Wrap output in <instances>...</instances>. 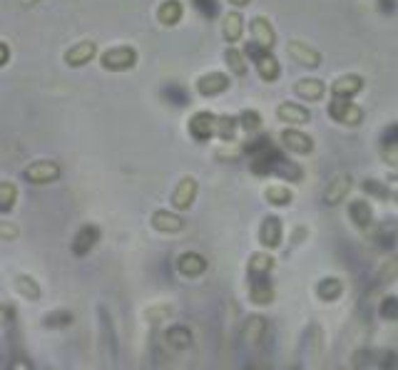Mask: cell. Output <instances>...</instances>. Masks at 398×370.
Masks as SVG:
<instances>
[{"instance_id": "cell-15", "label": "cell", "mask_w": 398, "mask_h": 370, "mask_svg": "<svg viewBox=\"0 0 398 370\" xmlns=\"http://www.w3.org/2000/svg\"><path fill=\"white\" fill-rule=\"evenodd\" d=\"M177 271L184 279H199L207 271V259L197 251H184V254L177 256Z\"/></svg>"}, {"instance_id": "cell-6", "label": "cell", "mask_w": 398, "mask_h": 370, "mask_svg": "<svg viewBox=\"0 0 398 370\" xmlns=\"http://www.w3.org/2000/svg\"><path fill=\"white\" fill-rule=\"evenodd\" d=\"M100 239H103V229L97 226V224H85V226H80L73 239V246H70L73 256L85 259L87 254L100 244Z\"/></svg>"}, {"instance_id": "cell-18", "label": "cell", "mask_w": 398, "mask_h": 370, "mask_svg": "<svg viewBox=\"0 0 398 370\" xmlns=\"http://www.w3.org/2000/svg\"><path fill=\"white\" fill-rule=\"evenodd\" d=\"M277 117L284 122V125H291V127H302L311 122V112H309L304 105H296V102H281L277 107Z\"/></svg>"}, {"instance_id": "cell-30", "label": "cell", "mask_w": 398, "mask_h": 370, "mask_svg": "<svg viewBox=\"0 0 398 370\" xmlns=\"http://www.w3.org/2000/svg\"><path fill=\"white\" fill-rule=\"evenodd\" d=\"M162 100L170 102L172 107H187L192 100H189V90L182 85V82H167L162 87Z\"/></svg>"}, {"instance_id": "cell-31", "label": "cell", "mask_w": 398, "mask_h": 370, "mask_svg": "<svg viewBox=\"0 0 398 370\" xmlns=\"http://www.w3.org/2000/svg\"><path fill=\"white\" fill-rule=\"evenodd\" d=\"M249 298L256 306H269V303H274V286L269 284V279L249 281Z\"/></svg>"}, {"instance_id": "cell-21", "label": "cell", "mask_w": 398, "mask_h": 370, "mask_svg": "<svg viewBox=\"0 0 398 370\" xmlns=\"http://www.w3.org/2000/svg\"><path fill=\"white\" fill-rule=\"evenodd\" d=\"M398 279V256H386L383 259V263L378 266V271H376L374 276V284H371V293H376V291L386 288V286H391L393 281Z\"/></svg>"}, {"instance_id": "cell-7", "label": "cell", "mask_w": 398, "mask_h": 370, "mask_svg": "<svg viewBox=\"0 0 398 370\" xmlns=\"http://www.w3.org/2000/svg\"><path fill=\"white\" fill-rule=\"evenodd\" d=\"M281 157H284V152H281L277 144H272V147L264 149V152H259V154H251L249 157L251 174H256V177H272Z\"/></svg>"}, {"instance_id": "cell-22", "label": "cell", "mask_w": 398, "mask_h": 370, "mask_svg": "<svg viewBox=\"0 0 398 370\" xmlns=\"http://www.w3.org/2000/svg\"><path fill=\"white\" fill-rule=\"evenodd\" d=\"M272 268H274V256H272V254L256 251V254H251V256H249V261H246V276H249V281L269 279Z\"/></svg>"}, {"instance_id": "cell-4", "label": "cell", "mask_w": 398, "mask_h": 370, "mask_svg": "<svg viewBox=\"0 0 398 370\" xmlns=\"http://www.w3.org/2000/svg\"><path fill=\"white\" fill-rule=\"evenodd\" d=\"M60 174H63V167L52 160L30 162V164L23 169V179L28 184H52L60 179Z\"/></svg>"}, {"instance_id": "cell-23", "label": "cell", "mask_w": 398, "mask_h": 370, "mask_svg": "<svg viewBox=\"0 0 398 370\" xmlns=\"http://www.w3.org/2000/svg\"><path fill=\"white\" fill-rule=\"evenodd\" d=\"M242 35H244V17L242 13L237 10H229L224 13L222 17V38L229 43V45H237L242 40Z\"/></svg>"}, {"instance_id": "cell-27", "label": "cell", "mask_w": 398, "mask_h": 370, "mask_svg": "<svg viewBox=\"0 0 398 370\" xmlns=\"http://www.w3.org/2000/svg\"><path fill=\"white\" fill-rule=\"evenodd\" d=\"M13 286H15V291L20 293V298H25V301H30V303H35V301L43 298V288H40V284L28 274H17L15 281H13Z\"/></svg>"}, {"instance_id": "cell-34", "label": "cell", "mask_w": 398, "mask_h": 370, "mask_svg": "<svg viewBox=\"0 0 398 370\" xmlns=\"http://www.w3.org/2000/svg\"><path fill=\"white\" fill-rule=\"evenodd\" d=\"M264 201L272 206H289L294 201V192L284 184H269L264 189Z\"/></svg>"}, {"instance_id": "cell-24", "label": "cell", "mask_w": 398, "mask_h": 370, "mask_svg": "<svg viewBox=\"0 0 398 370\" xmlns=\"http://www.w3.org/2000/svg\"><path fill=\"white\" fill-rule=\"evenodd\" d=\"M348 219L353 222V226L366 231V229L374 226V209L366 199H353L348 201Z\"/></svg>"}, {"instance_id": "cell-41", "label": "cell", "mask_w": 398, "mask_h": 370, "mask_svg": "<svg viewBox=\"0 0 398 370\" xmlns=\"http://www.w3.org/2000/svg\"><path fill=\"white\" fill-rule=\"evenodd\" d=\"M272 144L274 142L267 137V134H254V137L246 139V142L242 144V152H244L246 157H251V154H259V152H264V149H269Z\"/></svg>"}, {"instance_id": "cell-48", "label": "cell", "mask_w": 398, "mask_h": 370, "mask_svg": "<svg viewBox=\"0 0 398 370\" xmlns=\"http://www.w3.org/2000/svg\"><path fill=\"white\" fill-rule=\"evenodd\" d=\"M10 370H33V365H30L28 358H15L10 363Z\"/></svg>"}, {"instance_id": "cell-51", "label": "cell", "mask_w": 398, "mask_h": 370, "mask_svg": "<svg viewBox=\"0 0 398 370\" xmlns=\"http://www.w3.org/2000/svg\"><path fill=\"white\" fill-rule=\"evenodd\" d=\"M393 199H396V204H398V192H396V194H393Z\"/></svg>"}, {"instance_id": "cell-13", "label": "cell", "mask_w": 398, "mask_h": 370, "mask_svg": "<svg viewBox=\"0 0 398 370\" xmlns=\"http://www.w3.org/2000/svg\"><path fill=\"white\" fill-rule=\"evenodd\" d=\"M351 187H353L351 174H339V177H334L329 184H326L324 194H321V199H324L326 206H339L348 196Z\"/></svg>"}, {"instance_id": "cell-26", "label": "cell", "mask_w": 398, "mask_h": 370, "mask_svg": "<svg viewBox=\"0 0 398 370\" xmlns=\"http://www.w3.org/2000/svg\"><path fill=\"white\" fill-rule=\"evenodd\" d=\"M182 17H184L182 0H165V3L157 8V20L165 25V28H175V25H179Z\"/></svg>"}, {"instance_id": "cell-38", "label": "cell", "mask_w": 398, "mask_h": 370, "mask_svg": "<svg viewBox=\"0 0 398 370\" xmlns=\"http://www.w3.org/2000/svg\"><path fill=\"white\" fill-rule=\"evenodd\" d=\"M17 204V187L13 182H0V214H10Z\"/></svg>"}, {"instance_id": "cell-9", "label": "cell", "mask_w": 398, "mask_h": 370, "mask_svg": "<svg viewBox=\"0 0 398 370\" xmlns=\"http://www.w3.org/2000/svg\"><path fill=\"white\" fill-rule=\"evenodd\" d=\"M286 55H289L296 65H304V68H309V70L318 68L321 60H324L316 47H311L304 40H289V45H286Z\"/></svg>"}, {"instance_id": "cell-11", "label": "cell", "mask_w": 398, "mask_h": 370, "mask_svg": "<svg viewBox=\"0 0 398 370\" xmlns=\"http://www.w3.org/2000/svg\"><path fill=\"white\" fill-rule=\"evenodd\" d=\"M249 35L251 40L256 43V45L267 47V50H272L274 45H277V30H274L272 20H269L267 15H254L249 20Z\"/></svg>"}, {"instance_id": "cell-45", "label": "cell", "mask_w": 398, "mask_h": 370, "mask_svg": "<svg viewBox=\"0 0 398 370\" xmlns=\"http://www.w3.org/2000/svg\"><path fill=\"white\" fill-rule=\"evenodd\" d=\"M13 318H15V308H13L10 303H0V328L10 325Z\"/></svg>"}, {"instance_id": "cell-37", "label": "cell", "mask_w": 398, "mask_h": 370, "mask_svg": "<svg viewBox=\"0 0 398 370\" xmlns=\"http://www.w3.org/2000/svg\"><path fill=\"white\" fill-rule=\"evenodd\" d=\"M262 125H264V120L256 109H242V112H239V127H242L246 134H259Z\"/></svg>"}, {"instance_id": "cell-33", "label": "cell", "mask_w": 398, "mask_h": 370, "mask_svg": "<svg viewBox=\"0 0 398 370\" xmlns=\"http://www.w3.org/2000/svg\"><path fill=\"white\" fill-rule=\"evenodd\" d=\"M242 336H244V341L249 343V346H256V343L267 336V321H264L262 316H249L244 328H242Z\"/></svg>"}, {"instance_id": "cell-2", "label": "cell", "mask_w": 398, "mask_h": 370, "mask_svg": "<svg viewBox=\"0 0 398 370\" xmlns=\"http://www.w3.org/2000/svg\"><path fill=\"white\" fill-rule=\"evenodd\" d=\"M326 112H329V117L336 125L344 127H358L366 117L364 109L358 107L356 102H351V100H346V97H334L329 102V107H326Z\"/></svg>"}, {"instance_id": "cell-35", "label": "cell", "mask_w": 398, "mask_h": 370, "mask_svg": "<svg viewBox=\"0 0 398 370\" xmlns=\"http://www.w3.org/2000/svg\"><path fill=\"white\" fill-rule=\"evenodd\" d=\"M224 63H227V68L232 70L234 77H246V72H249V65H246V55L239 47H229L227 52H224Z\"/></svg>"}, {"instance_id": "cell-28", "label": "cell", "mask_w": 398, "mask_h": 370, "mask_svg": "<svg viewBox=\"0 0 398 370\" xmlns=\"http://www.w3.org/2000/svg\"><path fill=\"white\" fill-rule=\"evenodd\" d=\"M344 293V281L336 279V276H326V279H321L316 284V296L321 298V301L326 303H334L339 301Z\"/></svg>"}, {"instance_id": "cell-3", "label": "cell", "mask_w": 398, "mask_h": 370, "mask_svg": "<svg viewBox=\"0 0 398 370\" xmlns=\"http://www.w3.org/2000/svg\"><path fill=\"white\" fill-rule=\"evenodd\" d=\"M100 65L110 72H125L137 65V50L132 45H117L110 47L100 55Z\"/></svg>"}, {"instance_id": "cell-39", "label": "cell", "mask_w": 398, "mask_h": 370, "mask_svg": "<svg viewBox=\"0 0 398 370\" xmlns=\"http://www.w3.org/2000/svg\"><path fill=\"white\" fill-rule=\"evenodd\" d=\"M361 189H364V194H369L371 199H381V201L391 199V189L383 182H378V179H364Z\"/></svg>"}, {"instance_id": "cell-44", "label": "cell", "mask_w": 398, "mask_h": 370, "mask_svg": "<svg viewBox=\"0 0 398 370\" xmlns=\"http://www.w3.org/2000/svg\"><path fill=\"white\" fill-rule=\"evenodd\" d=\"M381 160L391 169H398V147H381Z\"/></svg>"}, {"instance_id": "cell-36", "label": "cell", "mask_w": 398, "mask_h": 370, "mask_svg": "<svg viewBox=\"0 0 398 370\" xmlns=\"http://www.w3.org/2000/svg\"><path fill=\"white\" fill-rule=\"evenodd\" d=\"M274 177L284 179V182H302L304 179V169L302 164H296L294 160H286V157H281L277 164V169H274Z\"/></svg>"}, {"instance_id": "cell-50", "label": "cell", "mask_w": 398, "mask_h": 370, "mask_svg": "<svg viewBox=\"0 0 398 370\" xmlns=\"http://www.w3.org/2000/svg\"><path fill=\"white\" fill-rule=\"evenodd\" d=\"M229 6H234V8H246L251 3V0H227Z\"/></svg>"}, {"instance_id": "cell-8", "label": "cell", "mask_w": 398, "mask_h": 370, "mask_svg": "<svg viewBox=\"0 0 398 370\" xmlns=\"http://www.w3.org/2000/svg\"><path fill=\"white\" fill-rule=\"evenodd\" d=\"M279 142L281 147L289 149L291 154H311L314 152V137L307 134V132L296 130V127H286L279 134Z\"/></svg>"}, {"instance_id": "cell-20", "label": "cell", "mask_w": 398, "mask_h": 370, "mask_svg": "<svg viewBox=\"0 0 398 370\" xmlns=\"http://www.w3.org/2000/svg\"><path fill=\"white\" fill-rule=\"evenodd\" d=\"M152 229L159 233H179L184 229V219L175 211H165V209H157L152 214Z\"/></svg>"}, {"instance_id": "cell-29", "label": "cell", "mask_w": 398, "mask_h": 370, "mask_svg": "<svg viewBox=\"0 0 398 370\" xmlns=\"http://www.w3.org/2000/svg\"><path fill=\"white\" fill-rule=\"evenodd\" d=\"M73 321H75L73 311H68V308H55V311H47V314L43 316L40 325L45 330H60V328L73 325Z\"/></svg>"}, {"instance_id": "cell-47", "label": "cell", "mask_w": 398, "mask_h": 370, "mask_svg": "<svg viewBox=\"0 0 398 370\" xmlns=\"http://www.w3.org/2000/svg\"><path fill=\"white\" fill-rule=\"evenodd\" d=\"M0 236H6V241L15 239L17 236V229L13 224H0Z\"/></svg>"}, {"instance_id": "cell-40", "label": "cell", "mask_w": 398, "mask_h": 370, "mask_svg": "<svg viewBox=\"0 0 398 370\" xmlns=\"http://www.w3.org/2000/svg\"><path fill=\"white\" fill-rule=\"evenodd\" d=\"M192 6L205 20H214V17H219V13H222L219 0H192Z\"/></svg>"}, {"instance_id": "cell-32", "label": "cell", "mask_w": 398, "mask_h": 370, "mask_svg": "<svg viewBox=\"0 0 398 370\" xmlns=\"http://www.w3.org/2000/svg\"><path fill=\"white\" fill-rule=\"evenodd\" d=\"M237 130H239V117H234V114H219V117H216L214 134L222 139L224 144H232L234 139H237Z\"/></svg>"}, {"instance_id": "cell-46", "label": "cell", "mask_w": 398, "mask_h": 370, "mask_svg": "<svg viewBox=\"0 0 398 370\" xmlns=\"http://www.w3.org/2000/svg\"><path fill=\"white\" fill-rule=\"evenodd\" d=\"M376 8H378V13H383V15H393V13L398 10V0H376Z\"/></svg>"}, {"instance_id": "cell-42", "label": "cell", "mask_w": 398, "mask_h": 370, "mask_svg": "<svg viewBox=\"0 0 398 370\" xmlns=\"http://www.w3.org/2000/svg\"><path fill=\"white\" fill-rule=\"evenodd\" d=\"M378 316L383 321H398V296H383L378 306Z\"/></svg>"}, {"instance_id": "cell-17", "label": "cell", "mask_w": 398, "mask_h": 370, "mask_svg": "<svg viewBox=\"0 0 398 370\" xmlns=\"http://www.w3.org/2000/svg\"><path fill=\"white\" fill-rule=\"evenodd\" d=\"M364 87H366V80L361 77V75L346 72V75H341V77H336V80H334V85H331V95L351 100V97H356L358 92L364 90Z\"/></svg>"}, {"instance_id": "cell-25", "label": "cell", "mask_w": 398, "mask_h": 370, "mask_svg": "<svg viewBox=\"0 0 398 370\" xmlns=\"http://www.w3.org/2000/svg\"><path fill=\"white\" fill-rule=\"evenodd\" d=\"M97 52V45L92 40H80L78 45H73L68 52H65V65H70V68H82V65H87L95 57Z\"/></svg>"}, {"instance_id": "cell-12", "label": "cell", "mask_w": 398, "mask_h": 370, "mask_svg": "<svg viewBox=\"0 0 398 370\" xmlns=\"http://www.w3.org/2000/svg\"><path fill=\"white\" fill-rule=\"evenodd\" d=\"M197 192H199V184L194 177H182L179 179V184L175 187V192H172V206H175L177 211H187L192 209L194 199H197Z\"/></svg>"}, {"instance_id": "cell-14", "label": "cell", "mask_w": 398, "mask_h": 370, "mask_svg": "<svg viewBox=\"0 0 398 370\" xmlns=\"http://www.w3.org/2000/svg\"><path fill=\"white\" fill-rule=\"evenodd\" d=\"M229 87H232V80H229V75L224 72H207L202 75L197 80V92L202 97H216V95H222V92H227Z\"/></svg>"}, {"instance_id": "cell-43", "label": "cell", "mask_w": 398, "mask_h": 370, "mask_svg": "<svg viewBox=\"0 0 398 370\" xmlns=\"http://www.w3.org/2000/svg\"><path fill=\"white\" fill-rule=\"evenodd\" d=\"M381 147H398V122H391V125L383 127Z\"/></svg>"}, {"instance_id": "cell-10", "label": "cell", "mask_w": 398, "mask_h": 370, "mask_svg": "<svg viewBox=\"0 0 398 370\" xmlns=\"http://www.w3.org/2000/svg\"><path fill=\"white\" fill-rule=\"evenodd\" d=\"M284 239V224L277 214H267L259 224V241L264 249H279Z\"/></svg>"}, {"instance_id": "cell-5", "label": "cell", "mask_w": 398, "mask_h": 370, "mask_svg": "<svg viewBox=\"0 0 398 370\" xmlns=\"http://www.w3.org/2000/svg\"><path fill=\"white\" fill-rule=\"evenodd\" d=\"M214 130H216V114L214 112H207V109H199V112H194L192 117H189L187 122V132L189 137L194 139V142H209L212 137H214Z\"/></svg>"}, {"instance_id": "cell-19", "label": "cell", "mask_w": 398, "mask_h": 370, "mask_svg": "<svg viewBox=\"0 0 398 370\" xmlns=\"http://www.w3.org/2000/svg\"><path fill=\"white\" fill-rule=\"evenodd\" d=\"M165 343L172 348V350H177V353H182V350H189V348H192V343H194L192 328H187L184 323L170 325V328L165 330Z\"/></svg>"}, {"instance_id": "cell-16", "label": "cell", "mask_w": 398, "mask_h": 370, "mask_svg": "<svg viewBox=\"0 0 398 370\" xmlns=\"http://www.w3.org/2000/svg\"><path fill=\"white\" fill-rule=\"evenodd\" d=\"M329 92V87L324 85V80H318V77H302V80H296L294 85V95L299 100H307V102H321Z\"/></svg>"}, {"instance_id": "cell-1", "label": "cell", "mask_w": 398, "mask_h": 370, "mask_svg": "<svg viewBox=\"0 0 398 370\" xmlns=\"http://www.w3.org/2000/svg\"><path fill=\"white\" fill-rule=\"evenodd\" d=\"M244 55H246V60L254 63L256 72H259V77H262L264 82L279 80V75H281V63H279L277 55H274L272 50H267V47L256 45L254 40H249L244 47Z\"/></svg>"}, {"instance_id": "cell-49", "label": "cell", "mask_w": 398, "mask_h": 370, "mask_svg": "<svg viewBox=\"0 0 398 370\" xmlns=\"http://www.w3.org/2000/svg\"><path fill=\"white\" fill-rule=\"evenodd\" d=\"M8 60H10V47L0 40V68H3V65H8Z\"/></svg>"}]
</instances>
